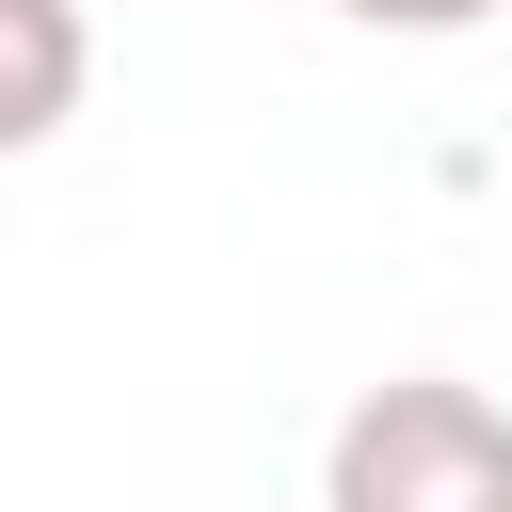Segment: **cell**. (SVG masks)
<instances>
[{"label":"cell","instance_id":"1","mask_svg":"<svg viewBox=\"0 0 512 512\" xmlns=\"http://www.w3.org/2000/svg\"><path fill=\"white\" fill-rule=\"evenodd\" d=\"M320 512H512V400L464 368H400L320 432Z\"/></svg>","mask_w":512,"mask_h":512},{"label":"cell","instance_id":"2","mask_svg":"<svg viewBox=\"0 0 512 512\" xmlns=\"http://www.w3.org/2000/svg\"><path fill=\"white\" fill-rule=\"evenodd\" d=\"M0 48H16L0 144H48V128L80 112V0H0Z\"/></svg>","mask_w":512,"mask_h":512},{"label":"cell","instance_id":"3","mask_svg":"<svg viewBox=\"0 0 512 512\" xmlns=\"http://www.w3.org/2000/svg\"><path fill=\"white\" fill-rule=\"evenodd\" d=\"M336 16H352V32H480L496 0H336Z\"/></svg>","mask_w":512,"mask_h":512}]
</instances>
